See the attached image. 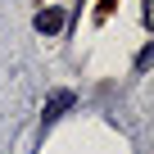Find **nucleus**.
Wrapping results in <instances>:
<instances>
[{"label":"nucleus","instance_id":"f257e3e1","mask_svg":"<svg viewBox=\"0 0 154 154\" xmlns=\"http://www.w3.org/2000/svg\"><path fill=\"white\" fill-rule=\"evenodd\" d=\"M32 27H36L41 36H54V32H63V9H41V14L32 18Z\"/></svg>","mask_w":154,"mask_h":154},{"label":"nucleus","instance_id":"f03ea898","mask_svg":"<svg viewBox=\"0 0 154 154\" xmlns=\"http://www.w3.org/2000/svg\"><path fill=\"white\" fill-rule=\"evenodd\" d=\"M63 109H72V91H54V95L45 100V113H41V122L50 127V122H54V118H59Z\"/></svg>","mask_w":154,"mask_h":154},{"label":"nucleus","instance_id":"7ed1b4c3","mask_svg":"<svg viewBox=\"0 0 154 154\" xmlns=\"http://www.w3.org/2000/svg\"><path fill=\"white\" fill-rule=\"evenodd\" d=\"M149 59H154V50H149V45H145V50H140V54H136V68H140V72H145V68H149Z\"/></svg>","mask_w":154,"mask_h":154}]
</instances>
